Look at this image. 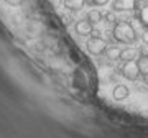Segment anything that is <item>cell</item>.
<instances>
[{"label":"cell","instance_id":"obj_1","mask_svg":"<svg viewBox=\"0 0 148 138\" xmlns=\"http://www.w3.org/2000/svg\"><path fill=\"white\" fill-rule=\"evenodd\" d=\"M112 38L114 41L122 44H133L138 41V33L130 21H117L112 30Z\"/></svg>","mask_w":148,"mask_h":138},{"label":"cell","instance_id":"obj_2","mask_svg":"<svg viewBox=\"0 0 148 138\" xmlns=\"http://www.w3.org/2000/svg\"><path fill=\"white\" fill-rule=\"evenodd\" d=\"M86 46H87V51L90 54H94V56H101V54L106 53L107 49V43L106 40H102L99 36H90L86 43Z\"/></svg>","mask_w":148,"mask_h":138},{"label":"cell","instance_id":"obj_3","mask_svg":"<svg viewBox=\"0 0 148 138\" xmlns=\"http://www.w3.org/2000/svg\"><path fill=\"white\" fill-rule=\"evenodd\" d=\"M122 76L128 81H137L138 76H140V71H138V63L137 59H130V61H123V66L120 68Z\"/></svg>","mask_w":148,"mask_h":138},{"label":"cell","instance_id":"obj_4","mask_svg":"<svg viewBox=\"0 0 148 138\" xmlns=\"http://www.w3.org/2000/svg\"><path fill=\"white\" fill-rule=\"evenodd\" d=\"M74 30L79 36H90L94 33V23H90L87 18H84V20H79L74 25Z\"/></svg>","mask_w":148,"mask_h":138},{"label":"cell","instance_id":"obj_5","mask_svg":"<svg viewBox=\"0 0 148 138\" xmlns=\"http://www.w3.org/2000/svg\"><path fill=\"white\" fill-rule=\"evenodd\" d=\"M137 8V0H114L112 10L114 12H132Z\"/></svg>","mask_w":148,"mask_h":138},{"label":"cell","instance_id":"obj_6","mask_svg":"<svg viewBox=\"0 0 148 138\" xmlns=\"http://www.w3.org/2000/svg\"><path fill=\"white\" fill-rule=\"evenodd\" d=\"M138 63V71H140V76L143 77H148V54L142 53L137 59Z\"/></svg>","mask_w":148,"mask_h":138},{"label":"cell","instance_id":"obj_7","mask_svg":"<svg viewBox=\"0 0 148 138\" xmlns=\"http://www.w3.org/2000/svg\"><path fill=\"white\" fill-rule=\"evenodd\" d=\"M114 99L115 100H123V99H127L128 97V87L127 85H115V89H114Z\"/></svg>","mask_w":148,"mask_h":138},{"label":"cell","instance_id":"obj_8","mask_svg":"<svg viewBox=\"0 0 148 138\" xmlns=\"http://www.w3.org/2000/svg\"><path fill=\"white\" fill-rule=\"evenodd\" d=\"M64 5H66V8L71 12H79L82 7H84V3L87 2V0H63Z\"/></svg>","mask_w":148,"mask_h":138},{"label":"cell","instance_id":"obj_9","mask_svg":"<svg viewBox=\"0 0 148 138\" xmlns=\"http://www.w3.org/2000/svg\"><path fill=\"white\" fill-rule=\"evenodd\" d=\"M137 56H138V49L137 48H125V49H122V53H120V59H122V61L137 59Z\"/></svg>","mask_w":148,"mask_h":138},{"label":"cell","instance_id":"obj_10","mask_svg":"<svg viewBox=\"0 0 148 138\" xmlns=\"http://www.w3.org/2000/svg\"><path fill=\"white\" fill-rule=\"evenodd\" d=\"M120 53H122V49L120 48H117V46H107L106 49V58L107 59H110V61H117V59H120Z\"/></svg>","mask_w":148,"mask_h":138},{"label":"cell","instance_id":"obj_11","mask_svg":"<svg viewBox=\"0 0 148 138\" xmlns=\"http://www.w3.org/2000/svg\"><path fill=\"white\" fill-rule=\"evenodd\" d=\"M86 18H87L90 23H99V21H102L104 15H102L99 10H89V13H87V16H86Z\"/></svg>","mask_w":148,"mask_h":138},{"label":"cell","instance_id":"obj_12","mask_svg":"<svg viewBox=\"0 0 148 138\" xmlns=\"http://www.w3.org/2000/svg\"><path fill=\"white\" fill-rule=\"evenodd\" d=\"M138 18H140V23L148 30V5H145V7L140 8V12H138Z\"/></svg>","mask_w":148,"mask_h":138},{"label":"cell","instance_id":"obj_13","mask_svg":"<svg viewBox=\"0 0 148 138\" xmlns=\"http://www.w3.org/2000/svg\"><path fill=\"white\" fill-rule=\"evenodd\" d=\"M104 18H106V21H109V23H114V25L117 23V16H115V13H112V12L106 13V15H104Z\"/></svg>","mask_w":148,"mask_h":138},{"label":"cell","instance_id":"obj_14","mask_svg":"<svg viewBox=\"0 0 148 138\" xmlns=\"http://www.w3.org/2000/svg\"><path fill=\"white\" fill-rule=\"evenodd\" d=\"M92 5H95V7H104V5H107L110 0H89Z\"/></svg>","mask_w":148,"mask_h":138},{"label":"cell","instance_id":"obj_15","mask_svg":"<svg viewBox=\"0 0 148 138\" xmlns=\"http://www.w3.org/2000/svg\"><path fill=\"white\" fill-rule=\"evenodd\" d=\"M5 2L8 3V5H13V7H15V5H20L23 0H5Z\"/></svg>","mask_w":148,"mask_h":138},{"label":"cell","instance_id":"obj_16","mask_svg":"<svg viewBox=\"0 0 148 138\" xmlns=\"http://www.w3.org/2000/svg\"><path fill=\"white\" fill-rule=\"evenodd\" d=\"M142 40L148 44V31H147V33H143V35H142Z\"/></svg>","mask_w":148,"mask_h":138}]
</instances>
